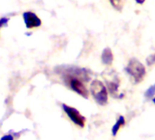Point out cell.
<instances>
[{
  "instance_id": "obj_7",
  "label": "cell",
  "mask_w": 155,
  "mask_h": 140,
  "mask_svg": "<svg viewBox=\"0 0 155 140\" xmlns=\"http://www.w3.org/2000/svg\"><path fill=\"white\" fill-rule=\"evenodd\" d=\"M102 61L105 65H111L114 61V55L109 47L104 48L102 54Z\"/></svg>"
},
{
  "instance_id": "obj_8",
  "label": "cell",
  "mask_w": 155,
  "mask_h": 140,
  "mask_svg": "<svg viewBox=\"0 0 155 140\" xmlns=\"http://www.w3.org/2000/svg\"><path fill=\"white\" fill-rule=\"evenodd\" d=\"M125 125V119L123 116H120L119 118L117 119L116 123L114 125L113 128H112V134L114 137H115L117 135V133L119 132V130L121 129L122 127H124Z\"/></svg>"
},
{
  "instance_id": "obj_1",
  "label": "cell",
  "mask_w": 155,
  "mask_h": 140,
  "mask_svg": "<svg viewBox=\"0 0 155 140\" xmlns=\"http://www.w3.org/2000/svg\"><path fill=\"white\" fill-rule=\"evenodd\" d=\"M64 78L67 86L72 90L79 94L80 96L84 97V98H88L89 92L83 82L84 80L88 81L89 79L88 72L85 69L74 68L67 70L65 71Z\"/></svg>"
},
{
  "instance_id": "obj_2",
  "label": "cell",
  "mask_w": 155,
  "mask_h": 140,
  "mask_svg": "<svg viewBox=\"0 0 155 140\" xmlns=\"http://www.w3.org/2000/svg\"><path fill=\"white\" fill-rule=\"evenodd\" d=\"M125 71L130 75L135 84L142 82L146 75V70L144 66L139 62L136 58H133L128 63Z\"/></svg>"
},
{
  "instance_id": "obj_12",
  "label": "cell",
  "mask_w": 155,
  "mask_h": 140,
  "mask_svg": "<svg viewBox=\"0 0 155 140\" xmlns=\"http://www.w3.org/2000/svg\"><path fill=\"white\" fill-rule=\"evenodd\" d=\"M155 63V55H152V56H150L148 58H147V64L149 65V66H151V65H153V64H154Z\"/></svg>"
},
{
  "instance_id": "obj_14",
  "label": "cell",
  "mask_w": 155,
  "mask_h": 140,
  "mask_svg": "<svg viewBox=\"0 0 155 140\" xmlns=\"http://www.w3.org/2000/svg\"><path fill=\"white\" fill-rule=\"evenodd\" d=\"M135 1H136L138 4H141V5H142V4H143V3L145 2V0H135Z\"/></svg>"
},
{
  "instance_id": "obj_6",
  "label": "cell",
  "mask_w": 155,
  "mask_h": 140,
  "mask_svg": "<svg viewBox=\"0 0 155 140\" xmlns=\"http://www.w3.org/2000/svg\"><path fill=\"white\" fill-rule=\"evenodd\" d=\"M106 84H107V87L111 95L116 97V95L118 93V87H119V80L116 78V77H113L111 80L106 78Z\"/></svg>"
},
{
  "instance_id": "obj_11",
  "label": "cell",
  "mask_w": 155,
  "mask_h": 140,
  "mask_svg": "<svg viewBox=\"0 0 155 140\" xmlns=\"http://www.w3.org/2000/svg\"><path fill=\"white\" fill-rule=\"evenodd\" d=\"M8 21H9V18H7V17H2V18H0V28L3 27V26H6Z\"/></svg>"
},
{
  "instance_id": "obj_5",
  "label": "cell",
  "mask_w": 155,
  "mask_h": 140,
  "mask_svg": "<svg viewBox=\"0 0 155 140\" xmlns=\"http://www.w3.org/2000/svg\"><path fill=\"white\" fill-rule=\"evenodd\" d=\"M23 18H24V21H25V26L27 28H29V29L38 27L42 24L41 19L37 16V15H35V13L30 12V11L25 12L23 14Z\"/></svg>"
},
{
  "instance_id": "obj_3",
  "label": "cell",
  "mask_w": 155,
  "mask_h": 140,
  "mask_svg": "<svg viewBox=\"0 0 155 140\" xmlns=\"http://www.w3.org/2000/svg\"><path fill=\"white\" fill-rule=\"evenodd\" d=\"M90 91L95 102L100 106H105L108 103V92L101 81L94 80L90 86Z\"/></svg>"
},
{
  "instance_id": "obj_10",
  "label": "cell",
  "mask_w": 155,
  "mask_h": 140,
  "mask_svg": "<svg viewBox=\"0 0 155 140\" xmlns=\"http://www.w3.org/2000/svg\"><path fill=\"white\" fill-rule=\"evenodd\" d=\"M111 4L113 5V6L114 8H116L117 10H121L123 4H124V0H110Z\"/></svg>"
},
{
  "instance_id": "obj_9",
  "label": "cell",
  "mask_w": 155,
  "mask_h": 140,
  "mask_svg": "<svg viewBox=\"0 0 155 140\" xmlns=\"http://www.w3.org/2000/svg\"><path fill=\"white\" fill-rule=\"evenodd\" d=\"M155 95V84L153 86H152V87H150L148 89H147V91L145 92V97H147V98H153V97H154Z\"/></svg>"
},
{
  "instance_id": "obj_15",
  "label": "cell",
  "mask_w": 155,
  "mask_h": 140,
  "mask_svg": "<svg viewBox=\"0 0 155 140\" xmlns=\"http://www.w3.org/2000/svg\"><path fill=\"white\" fill-rule=\"evenodd\" d=\"M153 103L155 104V97H153Z\"/></svg>"
},
{
  "instance_id": "obj_4",
  "label": "cell",
  "mask_w": 155,
  "mask_h": 140,
  "mask_svg": "<svg viewBox=\"0 0 155 140\" xmlns=\"http://www.w3.org/2000/svg\"><path fill=\"white\" fill-rule=\"evenodd\" d=\"M62 107H63L64 111L65 112L67 117L72 120L73 123H74L76 126H78V127H80L82 128H84L86 119H85V118L84 116H82L80 114V112L77 109H75V108H74L72 107H69V106H67L65 104H63Z\"/></svg>"
},
{
  "instance_id": "obj_13",
  "label": "cell",
  "mask_w": 155,
  "mask_h": 140,
  "mask_svg": "<svg viewBox=\"0 0 155 140\" xmlns=\"http://www.w3.org/2000/svg\"><path fill=\"white\" fill-rule=\"evenodd\" d=\"M0 140H14V138H13V136H11V135H5Z\"/></svg>"
}]
</instances>
